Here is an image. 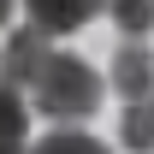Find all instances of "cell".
Wrapping results in <instances>:
<instances>
[{
    "instance_id": "6",
    "label": "cell",
    "mask_w": 154,
    "mask_h": 154,
    "mask_svg": "<svg viewBox=\"0 0 154 154\" xmlns=\"http://www.w3.org/2000/svg\"><path fill=\"white\" fill-rule=\"evenodd\" d=\"M24 154H113L101 136H89V131H48L42 142H30Z\"/></svg>"
},
{
    "instance_id": "7",
    "label": "cell",
    "mask_w": 154,
    "mask_h": 154,
    "mask_svg": "<svg viewBox=\"0 0 154 154\" xmlns=\"http://www.w3.org/2000/svg\"><path fill=\"white\" fill-rule=\"evenodd\" d=\"M107 12H113V24L125 30V42H142L154 30V0H107Z\"/></svg>"
},
{
    "instance_id": "8",
    "label": "cell",
    "mask_w": 154,
    "mask_h": 154,
    "mask_svg": "<svg viewBox=\"0 0 154 154\" xmlns=\"http://www.w3.org/2000/svg\"><path fill=\"white\" fill-rule=\"evenodd\" d=\"M6 18H12V0H0V24H6Z\"/></svg>"
},
{
    "instance_id": "5",
    "label": "cell",
    "mask_w": 154,
    "mask_h": 154,
    "mask_svg": "<svg viewBox=\"0 0 154 154\" xmlns=\"http://www.w3.org/2000/svg\"><path fill=\"white\" fill-rule=\"evenodd\" d=\"M119 142H125L131 154H154V101L125 107V119H119Z\"/></svg>"
},
{
    "instance_id": "3",
    "label": "cell",
    "mask_w": 154,
    "mask_h": 154,
    "mask_svg": "<svg viewBox=\"0 0 154 154\" xmlns=\"http://www.w3.org/2000/svg\"><path fill=\"white\" fill-rule=\"evenodd\" d=\"M113 89L125 95V107L154 101V54L142 48V42H125V48L113 54Z\"/></svg>"
},
{
    "instance_id": "2",
    "label": "cell",
    "mask_w": 154,
    "mask_h": 154,
    "mask_svg": "<svg viewBox=\"0 0 154 154\" xmlns=\"http://www.w3.org/2000/svg\"><path fill=\"white\" fill-rule=\"evenodd\" d=\"M30 6V30L36 36H71V30H83V24L95 18V12H107V0H24Z\"/></svg>"
},
{
    "instance_id": "1",
    "label": "cell",
    "mask_w": 154,
    "mask_h": 154,
    "mask_svg": "<svg viewBox=\"0 0 154 154\" xmlns=\"http://www.w3.org/2000/svg\"><path fill=\"white\" fill-rule=\"evenodd\" d=\"M24 89L36 95V113H42V119H54L59 131H71L77 119H95L101 95H107V77L89 71L77 54H59V48H54V54L30 71Z\"/></svg>"
},
{
    "instance_id": "4",
    "label": "cell",
    "mask_w": 154,
    "mask_h": 154,
    "mask_svg": "<svg viewBox=\"0 0 154 154\" xmlns=\"http://www.w3.org/2000/svg\"><path fill=\"white\" fill-rule=\"evenodd\" d=\"M30 148V113H24L18 89L0 83V154H24Z\"/></svg>"
}]
</instances>
